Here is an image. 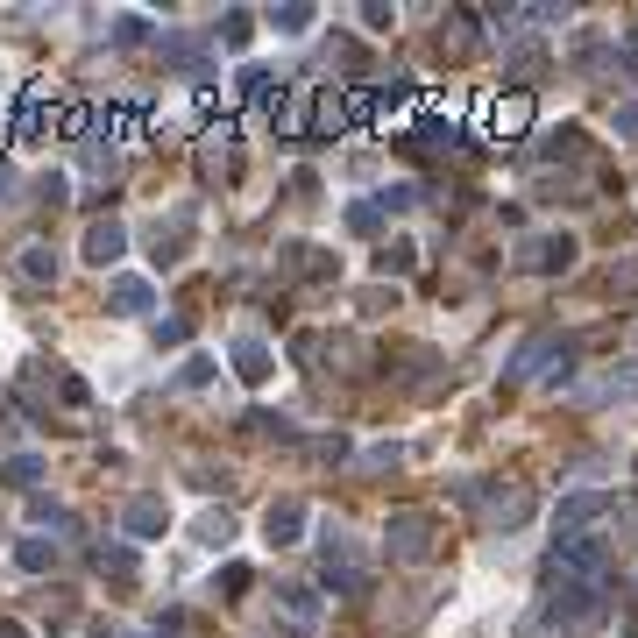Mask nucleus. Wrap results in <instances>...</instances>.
Returning <instances> with one entry per match:
<instances>
[{
  "label": "nucleus",
  "instance_id": "nucleus-1",
  "mask_svg": "<svg viewBox=\"0 0 638 638\" xmlns=\"http://www.w3.org/2000/svg\"><path fill=\"white\" fill-rule=\"evenodd\" d=\"M461 504L483 518V525H525L532 518V483L525 475H475V483H461Z\"/></svg>",
  "mask_w": 638,
  "mask_h": 638
},
{
  "label": "nucleus",
  "instance_id": "nucleus-2",
  "mask_svg": "<svg viewBox=\"0 0 638 638\" xmlns=\"http://www.w3.org/2000/svg\"><path fill=\"white\" fill-rule=\"evenodd\" d=\"M617 397H638V362H603V369H589V376L568 390V405L596 412V405H617Z\"/></svg>",
  "mask_w": 638,
  "mask_h": 638
},
{
  "label": "nucleus",
  "instance_id": "nucleus-3",
  "mask_svg": "<svg viewBox=\"0 0 638 638\" xmlns=\"http://www.w3.org/2000/svg\"><path fill=\"white\" fill-rule=\"evenodd\" d=\"M603 518H610V497L575 490V497H561V511H553V539H589V532H603Z\"/></svg>",
  "mask_w": 638,
  "mask_h": 638
},
{
  "label": "nucleus",
  "instance_id": "nucleus-4",
  "mask_svg": "<svg viewBox=\"0 0 638 638\" xmlns=\"http://www.w3.org/2000/svg\"><path fill=\"white\" fill-rule=\"evenodd\" d=\"M383 546H390V561H419V553L433 546V518H426V511H390Z\"/></svg>",
  "mask_w": 638,
  "mask_h": 638
},
{
  "label": "nucleus",
  "instance_id": "nucleus-5",
  "mask_svg": "<svg viewBox=\"0 0 638 638\" xmlns=\"http://www.w3.org/2000/svg\"><path fill=\"white\" fill-rule=\"evenodd\" d=\"M561 348H568L561 334H532V341H525V348H518V355L504 362V390H525V383H532V376H539V369H546L553 355H561Z\"/></svg>",
  "mask_w": 638,
  "mask_h": 638
},
{
  "label": "nucleus",
  "instance_id": "nucleus-6",
  "mask_svg": "<svg viewBox=\"0 0 638 638\" xmlns=\"http://www.w3.org/2000/svg\"><path fill=\"white\" fill-rule=\"evenodd\" d=\"M553 617L575 624V631H596V624H603V596H596V582H561V596H553Z\"/></svg>",
  "mask_w": 638,
  "mask_h": 638
},
{
  "label": "nucleus",
  "instance_id": "nucleus-7",
  "mask_svg": "<svg viewBox=\"0 0 638 638\" xmlns=\"http://www.w3.org/2000/svg\"><path fill=\"white\" fill-rule=\"evenodd\" d=\"M532 128V93H504V100H490V135L497 142H518Z\"/></svg>",
  "mask_w": 638,
  "mask_h": 638
},
{
  "label": "nucleus",
  "instance_id": "nucleus-8",
  "mask_svg": "<svg viewBox=\"0 0 638 638\" xmlns=\"http://www.w3.org/2000/svg\"><path fill=\"white\" fill-rule=\"evenodd\" d=\"M575 256H582L575 234H546V242H532L518 263H525V270H575Z\"/></svg>",
  "mask_w": 638,
  "mask_h": 638
},
{
  "label": "nucleus",
  "instance_id": "nucleus-9",
  "mask_svg": "<svg viewBox=\"0 0 638 638\" xmlns=\"http://www.w3.org/2000/svg\"><path fill=\"white\" fill-rule=\"evenodd\" d=\"M227 362H234V376H242L249 390H263V383L277 376V355H270L263 341H234V355H227Z\"/></svg>",
  "mask_w": 638,
  "mask_h": 638
},
{
  "label": "nucleus",
  "instance_id": "nucleus-10",
  "mask_svg": "<svg viewBox=\"0 0 638 638\" xmlns=\"http://www.w3.org/2000/svg\"><path fill=\"white\" fill-rule=\"evenodd\" d=\"M610 64H624V50H617L603 29H582V36H575V71L596 78V71H610Z\"/></svg>",
  "mask_w": 638,
  "mask_h": 638
},
{
  "label": "nucleus",
  "instance_id": "nucleus-11",
  "mask_svg": "<svg viewBox=\"0 0 638 638\" xmlns=\"http://www.w3.org/2000/svg\"><path fill=\"white\" fill-rule=\"evenodd\" d=\"M128 256V227L121 220H93L86 227V263H121Z\"/></svg>",
  "mask_w": 638,
  "mask_h": 638
},
{
  "label": "nucleus",
  "instance_id": "nucleus-12",
  "mask_svg": "<svg viewBox=\"0 0 638 638\" xmlns=\"http://www.w3.org/2000/svg\"><path fill=\"white\" fill-rule=\"evenodd\" d=\"M298 532H305V504H298V497H277L270 518H263V539H270V546H291Z\"/></svg>",
  "mask_w": 638,
  "mask_h": 638
},
{
  "label": "nucleus",
  "instance_id": "nucleus-13",
  "mask_svg": "<svg viewBox=\"0 0 638 638\" xmlns=\"http://www.w3.org/2000/svg\"><path fill=\"white\" fill-rule=\"evenodd\" d=\"M149 298H156V291H149V277H114V284H107V305H114L121 319L149 312Z\"/></svg>",
  "mask_w": 638,
  "mask_h": 638
},
{
  "label": "nucleus",
  "instance_id": "nucleus-14",
  "mask_svg": "<svg viewBox=\"0 0 638 638\" xmlns=\"http://www.w3.org/2000/svg\"><path fill=\"white\" fill-rule=\"evenodd\" d=\"M121 532H128V539H156V532H164V504H156V497H135V504L121 511Z\"/></svg>",
  "mask_w": 638,
  "mask_h": 638
},
{
  "label": "nucleus",
  "instance_id": "nucleus-15",
  "mask_svg": "<svg viewBox=\"0 0 638 638\" xmlns=\"http://www.w3.org/2000/svg\"><path fill=\"white\" fill-rule=\"evenodd\" d=\"M312 128H319V135H341V128H348V93H319V100H312Z\"/></svg>",
  "mask_w": 638,
  "mask_h": 638
},
{
  "label": "nucleus",
  "instance_id": "nucleus-16",
  "mask_svg": "<svg viewBox=\"0 0 638 638\" xmlns=\"http://www.w3.org/2000/svg\"><path fill=\"white\" fill-rule=\"evenodd\" d=\"M15 568H22V575L57 568V546H50V539H22V546H15Z\"/></svg>",
  "mask_w": 638,
  "mask_h": 638
},
{
  "label": "nucleus",
  "instance_id": "nucleus-17",
  "mask_svg": "<svg viewBox=\"0 0 638 638\" xmlns=\"http://www.w3.org/2000/svg\"><path fill=\"white\" fill-rule=\"evenodd\" d=\"M15 270H22L29 284H57V256H50V249H22V256H15Z\"/></svg>",
  "mask_w": 638,
  "mask_h": 638
},
{
  "label": "nucleus",
  "instance_id": "nucleus-18",
  "mask_svg": "<svg viewBox=\"0 0 638 638\" xmlns=\"http://www.w3.org/2000/svg\"><path fill=\"white\" fill-rule=\"evenodd\" d=\"M270 29L298 36V29H312V8H305V0H284V8H270Z\"/></svg>",
  "mask_w": 638,
  "mask_h": 638
},
{
  "label": "nucleus",
  "instance_id": "nucleus-19",
  "mask_svg": "<svg viewBox=\"0 0 638 638\" xmlns=\"http://www.w3.org/2000/svg\"><path fill=\"white\" fill-rule=\"evenodd\" d=\"M539 64H546V43H539V36H518V43H511V71L525 78V71H539Z\"/></svg>",
  "mask_w": 638,
  "mask_h": 638
},
{
  "label": "nucleus",
  "instance_id": "nucleus-20",
  "mask_svg": "<svg viewBox=\"0 0 638 638\" xmlns=\"http://www.w3.org/2000/svg\"><path fill=\"white\" fill-rule=\"evenodd\" d=\"M227 532H234V518H227V511H206V518L192 525V539H199V546H227Z\"/></svg>",
  "mask_w": 638,
  "mask_h": 638
},
{
  "label": "nucleus",
  "instance_id": "nucleus-21",
  "mask_svg": "<svg viewBox=\"0 0 638 638\" xmlns=\"http://www.w3.org/2000/svg\"><path fill=\"white\" fill-rule=\"evenodd\" d=\"M199 50H206L199 36H164V57H171L178 71H192V64H199Z\"/></svg>",
  "mask_w": 638,
  "mask_h": 638
},
{
  "label": "nucleus",
  "instance_id": "nucleus-22",
  "mask_svg": "<svg viewBox=\"0 0 638 638\" xmlns=\"http://www.w3.org/2000/svg\"><path fill=\"white\" fill-rule=\"evenodd\" d=\"M376 227H383V206L376 199H355L348 206V234H376Z\"/></svg>",
  "mask_w": 638,
  "mask_h": 638
},
{
  "label": "nucleus",
  "instance_id": "nucleus-23",
  "mask_svg": "<svg viewBox=\"0 0 638 638\" xmlns=\"http://www.w3.org/2000/svg\"><path fill=\"white\" fill-rule=\"evenodd\" d=\"M107 36H114L121 50H135V43H149V22H142V15H121V22H114Z\"/></svg>",
  "mask_w": 638,
  "mask_h": 638
},
{
  "label": "nucleus",
  "instance_id": "nucleus-24",
  "mask_svg": "<svg viewBox=\"0 0 638 638\" xmlns=\"http://www.w3.org/2000/svg\"><path fill=\"white\" fill-rule=\"evenodd\" d=\"M29 518H36V525H50V532H71V511H64V504H50V497H36V504H29Z\"/></svg>",
  "mask_w": 638,
  "mask_h": 638
},
{
  "label": "nucleus",
  "instance_id": "nucleus-25",
  "mask_svg": "<svg viewBox=\"0 0 638 638\" xmlns=\"http://www.w3.org/2000/svg\"><path fill=\"white\" fill-rule=\"evenodd\" d=\"M397 461H405V447H397V440H383V447H369V454H362V468H369V475H383V468H397Z\"/></svg>",
  "mask_w": 638,
  "mask_h": 638
},
{
  "label": "nucleus",
  "instance_id": "nucleus-26",
  "mask_svg": "<svg viewBox=\"0 0 638 638\" xmlns=\"http://www.w3.org/2000/svg\"><path fill=\"white\" fill-rule=\"evenodd\" d=\"M610 121H617V135H624V142H638V93H624Z\"/></svg>",
  "mask_w": 638,
  "mask_h": 638
},
{
  "label": "nucleus",
  "instance_id": "nucleus-27",
  "mask_svg": "<svg viewBox=\"0 0 638 638\" xmlns=\"http://www.w3.org/2000/svg\"><path fill=\"white\" fill-rule=\"evenodd\" d=\"M220 36H227V50H242V43L256 36V15H227V22H220Z\"/></svg>",
  "mask_w": 638,
  "mask_h": 638
},
{
  "label": "nucleus",
  "instance_id": "nucleus-28",
  "mask_svg": "<svg viewBox=\"0 0 638 638\" xmlns=\"http://www.w3.org/2000/svg\"><path fill=\"white\" fill-rule=\"evenodd\" d=\"M178 383H185V390H199V383H213V355H192V362L178 369Z\"/></svg>",
  "mask_w": 638,
  "mask_h": 638
},
{
  "label": "nucleus",
  "instance_id": "nucleus-29",
  "mask_svg": "<svg viewBox=\"0 0 638 638\" xmlns=\"http://www.w3.org/2000/svg\"><path fill=\"white\" fill-rule=\"evenodd\" d=\"M100 568H114V575L128 582V575H135V553H128V546H100Z\"/></svg>",
  "mask_w": 638,
  "mask_h": 638
},
{
  "label": "nucleus",
  "instance_id": "nucleus-30",
  "mask_svg": "<svg viewBox=\"0 0 638 638\" xmlns=\"http://www.w3.org/2000/svg\"><path fill=\"white\" fill-rule=\"evenodd\" d=\"M36 475H43V468H36L29 454H15V461H8V483H15V490H29V483H36Z\"/></svg>",
  "mask_w": 638,
  "mask_h": 638
},
{
  "label": "nucleus",
  "instance_id": "nucleus-31",
  "mask_svg": "<svg viewBox=\"0 0 638 638\" xmlns=\"http://www.w3.org/2000/svg\"><path fill=\"white\" fill-rule=\"evenodd\" d=\"M312 454H319V461H327V468H334V461L348 454V433H327V440H312Z\"/></svg>",
  "mask_w": 638,
  "mask_h": 638
},
{
  "label": "nucleus",
  "instance_id": "nucleus-32",
  "mask_svg": "<svg viewBox=\"0 0 638 638\" xmlns=\"http://www.w3.org/2000/svg\"><path fill=\"white\" fill-rule=\"evenodd\" d=\"M390 22H397V15H390V8H383V0H369V8H362V29H369V36H383V29H390Z\"/></svg>",
  "mask_w": 638,
  "mask_h": 638
},
{
  "label": "nucleus",
  "instance_id": "nucleus-33",
  "mask_svg": "<svg viewBox=\"0 0 638 638\" xmlns=\"http://www.w3.org/2000/svg\"><path fill=\"white\" fill-rule=\"evenodd\" d=\"M610 291H638V256L631 263H610Z\"/></svg>",
  "mask_w": 638,
  "mask_h": 638
},
{
  "label": "nucleus",
  "instance_id": "nucleus-34",
  "mask_svg": "<svg viewBox=\"0 0 638 638\" xmlns=\"http://www.w3.org/2000/svg\"><path fill=\"white\" fill-rule=\"evenodd\" d=\"M192 327H185V319H156V341H164V348H178Z\"/></svg>",
  "mask_w": 638,
  "mask_h": 638
},
{
  "label": "nucleus",
  "instance_id": "nucleus-35",
  "mask_svg": "<svg viewBox=\"0 0 638 638\" xmlns=\"http://www.w3.org/2000/svg\"><path fill=\"white\" fill-rule=\"evenodd\" d=\"M0 638H22V624H0Z\"/></svg>",
  "mask_w": 638,
  "mask_h": 638
},
{
  "label": "nucleus",
  "instance_id": "nucleus-36",
  "mask_svg": "<svg viewBox=\"0 0 638 638\" xmlns=\"http://www.w3.org/2000/svg\"><path fill=\"white\" fill-rule=\"evenodd\" d=\"M100 638H135V631H100Z\"/></svg>",
  "mask_w": 638,
  "mask_h": 638
}]
</instances>
